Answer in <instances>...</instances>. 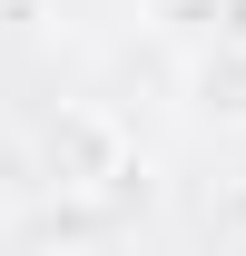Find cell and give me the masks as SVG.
I'll list each match as a JSON object with an SVG mask.
<instances>
[{
	"label": "cell",
	"mask_w": 246,
	"mask_h": 256,
	"mask_svg": "<svg viewBox=\"0 0 246 256\" xmlns=\"http://www.w3.org/2000/svg\"><path fill=\"white\" fill-rule=\"evenodd\" d=\"M40 168H50V188L60 197H108L138 178V148H128V118L118 108H98V98H69L50 138H40Z\"/></svg>",
	"instance_id": "cell-1"
},
{
	"label": "cell",
	"mask_w": 246,
	"mask_h": 256,
	"mask_svg": "<svg viewBox=\"0 0 246 256\" xmlns=\"http://www.w3.org/2000/svg\"><path fill=\"white\" fill-rule=\"evenodd\" d=\"M187 108L216 128H246V40H207L187 60Z\"/></svg>",
	"instance_id": "cell-2"
},
{
	"label": "cell",
	"mask_w": 246,
	"mask_h": 256,
	"mask_svg": "<svg viewBox=\"0 0 246 256\" xmlns=\"http://www.w3.org/2000/svg\"><path fill=\"white\" fill-rule=\"evenodd\" d=\"M148 10L168 20V30H207V20H216V0H148Z\"/></svg>",
	"instance_id": "cell-3"
}]
</instances>
